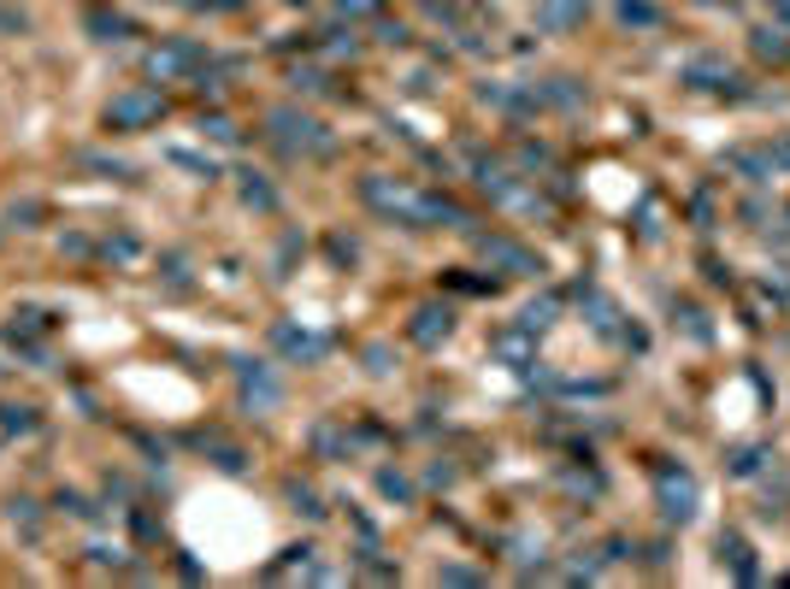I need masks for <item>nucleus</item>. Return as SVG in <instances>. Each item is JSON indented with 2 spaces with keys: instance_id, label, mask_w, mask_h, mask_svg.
Returning <instances> with one entry per match:
<instances>
[{
  "instance_id": "nucleus-1",
  "label": "nucleus",
  "mask_w": 790,
  "mask_h": 589,
  "mask_svg": "<svg viewBox=\"0 0 790 589\" xmlns=\"http://www.w3.org/2000/svg\"><path fill=\"white\" fill-rule=\"evenodd\" d=\"M160 113H166L160 89H136V95H118L113 107H107V125L113 130H142L148 118H160Z\"/></svg>"
},
{
  "instance_id": "nucleus-3",
  "label": "nucleus",
  "mask_w": 790,
  "mask_h": 589,
  "mask_svg": "<svg viewBox=\"0 0 790 589\" xmlns=\"http://www.w3.org/2000/svg\"><path fill=\"white\" fill-rule=\"evenodd\" d=\"M271 130H278L289 148H324L313 118H301V113H289V107H284V113H271Z\"/></svg>"
},
{
  "instance_id": "nucleus-7",
  "label": "nucleus",
  "mask_w": 790,
  "mask_h": 589,
  "mask_svg": "<svg viewBox=\"0 0 790 589\" xmlns=\"http://www.w3.org/2000/svg\"><path fill=\"white\" fill-rule=\"evenodd\" d=\"M566 19H578V0H555L548 7V24H566Z\"/></svg>"
},
{
  "instance_id": "nucleus-2",
  "label": "nucleus",
  "mask_w": 790,
  "mask_h": 589,
  "mask_svg": "<svg viewBox=\"0 0 790 589\" xmlns=\"http://www.w3.org/2000/svg\"><path fill=\"white\" fill-rule=\"evenodd\" d=\"M661 513H666V518H679V525L696 513V483L684 478V472H679V478H673V472H661Z\"/></svg>"
},
{
  "instance_id": "nucleus-6",
  "label": "nucleus",
  "mask_w": 790,
  "mask_h": 589,
  "mask_svg": "<svg viewBox=\"0 0 790 589\" xmlns=\"http://www.w3.org/2000/svg\"><path fill=\"white\" fill-rule=\"evenodd\" d=\"M620 19L626 24H661V12H655V0H620Z\"/></svg>"
},
{
  "instance_id": "nucleus-5",
  "label": "nucleus",
  "mask_w": 790,
  "mask_h": 589,
  "mask_svg": "<svg viewBox=\"0 0 790 589\" xmlns=\"http://www.w3.org/2000/svg\"><path fill=\"white\" fill-rule=\"evenodd\" d=\"M484 254H495V259H502V266H513V271H543V266H537V259H531L525 248H513V242H502V236H495V242H484Z\"/></svg>"
},
{
  "instance_id": "nucleus-8",
  "label": "nucleus",
  "mask_w": 790,
  "mask_h": 589,
  "mask_svg": "<svg viewBox=\"0 0 790 589\" xmlns=\"http://www.w3.org/2000/svg\"><path fill=\"white\" fill-rule=\"evenodd\" d=\"M384 0H337V12H349V19H360V12H377Z\"/></svg>"
},
{
  "instance_id": "nucleus-4",
  "label": "nucleus",
  "mask_w": 790,
  "mask_h": 589,
  "mask_svg": "<svg viewBox=\"0 0 790 589\" xmlns=\"http://www.w3.org/2000/svg\"><path fill=\"white\" fill-rule=\"evenodd\" d=\"M684 77H691L696 89H737V83H744V77L732 72V65H714V60H696V65H691V72H684Z\"/></svg>"
}]
</instances>
